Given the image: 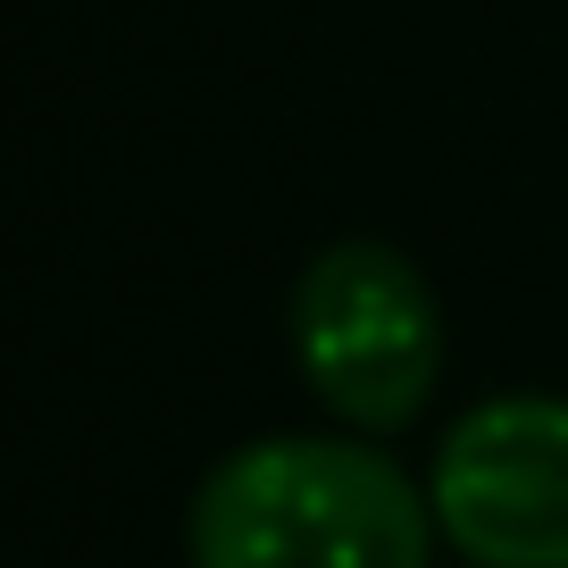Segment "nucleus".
<instances>
[{
    "label": "nucleus",
    "instance_id": "1",
    "mask_svg": "<svg viewBox=\"0 0 568 568\" xmlns=\"http://www.w3.org/2000/svg\"><path fill=\"white\" fill-rule=\"evenodd\" d=\"M435 501L368 444L267 435L210 468L193 568H426Z\"/></svg>",
    "mask_w": 568,
    "mask_h": 568
},
{
    "label": "nucleus",
    "instance_id": "3",
    "mask_svg": "<svg viewBox=\"0 0 568 568\" xmlns=\"http://www.w3.org/2000/svg\"><path fill=\"white\" fill-rule=\"evenodd\" d=\"M435 527L477 568H568V402H477L435 452Z\"/></svg>",
    "mask_w": 568,
    "mask_h": 568
},
{
    "label": "nucleus",
    "instance_id": "2",
    "mask_svg": "<svg viewBox=\"0 0 568 568\" xmlns=\"http://www.w3.org/2000/svg\"><path fill=\"white\" fill-rule=\"evenodd\" d=\"M293 352L335 418L393 435L444 376V318L426 276L385 243H326L293 284Z\"/></svg>",
    "mask_w": 568,
    "mask_h": 568
}]
</instances>
